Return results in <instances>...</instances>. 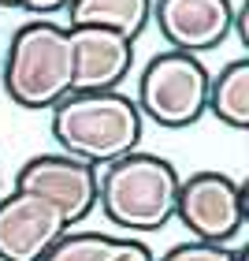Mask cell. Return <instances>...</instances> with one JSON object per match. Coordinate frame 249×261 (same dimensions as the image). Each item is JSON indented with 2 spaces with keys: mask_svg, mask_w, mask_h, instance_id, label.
<instances>
[{
  "mask_svg": "<svg viewBox=\"0 0 249 261\" xmlns=\"http://www.w3.org/2000/svg\"><path fill=\"white\" fill-rule=\"evenodd\" d=\"M141 112L130 93H71L52 109V138L67 157L104 168L141 142Z\"/></svg>",
  "mask_w": 249,
  "mask_h": 261,
  "instance_id": "6da1fadb",
  "label": "cell"
},
{
  "mask_svg": "<svg viewBox=\"0 0 249 261\" xmlns=\"http://www.w3.org/2000/svg\"><path fill=\"white\" fill-rule=\"evenodd\" d=\"M4 93L19 109H56L75 93V41L49 19H30L11 34L4 56Z\"/></svg>",
  "mask_w": 249,
  "mask_h": 261,
  "instance_id": "7a4b0ae2",
  "label": "cell"
},
{
  "mask_svg": "<svg viewBox=\"0 0 249 261\" xmlns=\"http://www.w3.org/2000/svg\"><path fill=\"white\" fill-rule=\"evenodd\" d=\"M179 172L160 153H127L97 175V205L123 231H160L175 217Z\"/></svg>",
  "mask_w": 249,
  "mask_h": 261,
  "instance_id": "3957f363",
  "label": "cell"
},
{
  "mask_svg": "<svg viewBox=\"0 0 249 261\" xmlns=\"http://www.w3.org/2000/svg\"><path fill=\"white\" fill-rule=\"evenodd\" d=\"M208 67L190 53H157L138 82V112L168 130L194 127L208 112Z\"/></svg>",
  "mask_w": 249,
  "mask_h": 261,
  "instance_id": "277c9868",
  "label": "cell"
},
{
  "mask_svg": "<svg viewBox=\"0 0 249 261\" xmlns=\"http://www.w3.org/2000/svg\"><path fill=\"white\" fill-rule=\"evenodd\" d=\"M175 217L197 243L231 246L245 231V191L227 172H194L179 179Z\"/></svg>",
  "mask_w": 249,
  "mask_h": 261,
  "instance_id": "5b68a950",
  "label": "cell"
},
{
  "mask_svg": "<svg viewBox=\"0 0 249 261\" xmlns=\"http://www.w3.org/2000/svg\"><path fill=\"white\" fill-rule=\"evenodd\" d=\"M67 231V217L49 198L19 187L0 194V261H41Z\"/></svg>",
  "mask_w": 249,
  "mask_h": 261,
  "instance_id": "8992f818",
  "label": "cell"
},
{
  "mask_svg": "<svg viewBox=\"0 0 249 261\" xmlns=\"http://www.w3.org/2000/svg\"><path fill=\"white\" fill-rule=\"evenodd\" d=\"M97 175H101V168H93V164L78 161V157L41 153V157H30L19 168L15 187L49 198L67 217V224H78L97 209Z\"/></svg>",
  "mask_w": 249,
  "mask_h": 261,
  "instance_id": "52a82bcc",
  "label": "cell"
},
{
  "mask_svg": "<svg viewBox=\"0 0 249 261\" xmlns=\"http://www.w3.org/2000/svg\"><path fill=\"white\" fill-rule=\"evenodd\" d=\"M234 0H152V22L175 53H212L231 38Z\"/></svg>",
  "mask_w": 249,
  "mask_h": 261,
  "instance_id": "ba28073f",
  "label": "cell"
},
{
  "mask_svg": "<svg viewBox=\"0 0 249 261\" xmlns=\"http://www.w3.org/2000/svg\"><path fill=\"white\" fill-rule=\"evenodd\" d=\"M71 41H75V93L119 90L134 64V41L97 27H71Z\"/></svg>",
  "mask_w": 249,
  "mask_h": 261,
  "instance_id": "9c48e42d",
  "label": "cell"
},
{
  "mask_svg": "<svg viewBox=\"0 0 249 261\" xmlns=\"http://www.w3.org/2000/svg\"><path fill=\"white\" fill-rule=\"evenodd\" d=\"M67 15H71V27L115 30L123 38L138 41L152 22V0H71Z\"/></svg>",
  "mask_w": 249,
  "mask_h": 261,
  "instance_id": "30bf717a",
  "label": "cell"
},
{
  "mask_svg": "<svg viewBox=\"0 0 249 261\" xmlns=\"http://www.w3.org/2000/svg\"><path fill=\"white\" fill-rule=\"evenodd\" d=\"M208 112L234 130H249V60H231L208 79Z\"/></svg>",
  "mask_w": 249,
  "mask_h": 261,
  "instance_id": "8fae6325",
  "label": "cell"
},
{
  "mask_svg": "<svg viewBox=\"0 0 249 261\" xmlns=\"http://www.w3.org/2000/svg\"><path fill=\"white\" fill-rule=\"evenodd\" d=\"M127 243L130 239H115L101 231H67L41 261H115L127 250Z\"/></svg>",
  "mask_w": 249,
  "mask_h": 261,
  "instance_id": "7c38bea8",
  "label": "cell"
},
{
  "mask_svg": "<svg viewBox=\"0 0 249 261\" xmlns=\"http://www.w3.org/2000/svg\"><path fill=\"white\" fill-rule=\"evenodd\" d=\"M160 261H245V246H216V243H179Z\"/></svg>",
  "mask_w": 249,
  "mask_h": 261,
  "instance_id": "4fadbf2b",
  "label": "cell"
},
{
  "mask_svg": "<svg viewBox=\"0 0 249 261\" xmlns=\"http://www.w3.org/2000/svg\"><path fill=\"white\" fill-rule=\"evenodd\" d=\"M71 8V0H26V8L22 11H30V15H56V11H67Z\"/></svg>",
  "mask_w": 249,
  "mask_h": 261,
  "instance_id": "5bb4252c",
  "label": "cell"
},
{
  "mask_svg": "<svg viewBox=\"0 0 249 261\" xmlns=\"http://www.w3.org/2000/svg\"><path fill=\"white\" fill-rule=\"evenodd\" d=\"M115 261H157V257H152V250H149L145 243H134V239H130V243H127V250L115 257Z\"/></svg>",
  "mask_w": 249,
  "mask_h": 261,
  "instance_id": "9a60e30c",
  "label": "cell"
},
{
  "mask_svg": "<svg viewBox=\"0 0 249 261\" xmlns=\"http://www.w3.org/2000/svg\"><path fill=\"white\" fill-rule=\"evenodd\" d=\"M0 8H19L22 11V8H26V0H0Z\"/></svg>",
  "mask_w": 249,
  "mask_h": 261,
  "instance_id": "2e32d148",
  "label": "cell"
}]
</instances>
